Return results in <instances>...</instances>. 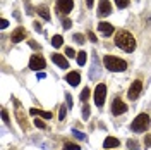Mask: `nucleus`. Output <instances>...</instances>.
Listing matches in <instances>:
<instances>
[{"label": "nucleus", "instance_id": "nucleus-31", "mask_svg": "<svg viewBox=\"0 0 151 150\" xmlns=\"http://www.w3.org/2000/svg\"><path fill=\"white\" fill-rule=\"evenodd\" d=\"M70 26H72V21H70V19H64V28L69 29Z\"/></svg>", "mask_w": 151, "mask_h": 150}, {"label": "nucleus", "instance_id": "nucleus-4", "mask_svg": "<svg viewBox=\"0 0 151 150\" xmlns=\"http://www.w3.org/2000/svg\"><path fill=\"white\" fill-rule=\"evenodd\" d=\"M105 98H106V86L103 83H100L96 86V90H94V103L98 107H103Z\"/></svg>", "mask_w": 151, "mask_h": 150}, {"label": "nucleus", "instance_id": "nucleus-16", "mask_svg": "<svg viewBox=\"0 0 151 150\" xmlns=\"http://www.w3.org/2000/svg\"><path fill=\"white\" fill-rule=\"evenodd\" d=\"M36 12H38V14H40L43 19H45V21H50V12H48V7H47V5H41V7H38Z\"/></svg>", "mask_w": 151, "mask_h": 150}, {"label": "nucleus", "instance_id": "nucleus-7", "mask_svg": "<svg viewBox=\"0 0 151 150\" xmlns=\"http://www.w3.org/2000/svg\"><path fill=\"white\" fill-rule=\"evenodd\" d=\"M127 112V105L125 102H122V98H115L112 103V114L113 116H120V114Z\"/></svg>", "mask_w": 151, "mask_h": 150}, {"label": "nucleus", "instance_id": "nucleus-28", "mask_svg": "<svg viewBox=\"0 0 151 150\" xmlns=\"http://www.w3.org/2000/svg\"><path fill=\"white\" fill-rule=\"evenodd\" d=\"M72 133H74V136H76V138H81V140H86V135H84V133H79V131H76V130H74Z\"/></svg>", "mask_w": 151, "mask_h": 150}, {"label": "nucleus", "instance_id": "nucleus-20", "mask_svg": "<svg viewBox=\"0 0 151 150\" xmlns=\"http://www.w3.org/2000/svg\"><path fill=\"white\" fill-rule=\"evenodd\" d=\"M115 4H117L119 9H125L129 5V0H115Z\"/></svg>", "mask_w": 151, "mask_h": 150}, {"label": "nucleus", "instance_id": "nucleus-33", "mask_svg": "<svg viewBox=\"0 0 151 150\" xmlns=\"http://www.w3.org/2000/svg\"><path fill=\"white\" fill-rule=\"evenodd\" d=\"M144 145H146L148 149L151 147V135H148V136H146V140H144Z\"/></svg>", "mask_w": 151, "mask_h": 150}, {"label": "nucleus", "instance_id": "nucleus-36", "mask_svg": "<svg viewBox=\"0 0 151 150\" xmlns=\"http://www.w3.org/2000/svg\"><path fill=\"white\" fill-rule=\"evenodd\" d=\"M86 5H88V7L91 9V7H93V0H86Z\"/></svg>", "mask_w": 151, "mask_h": 150}, {"label": "nucleus", "instance_id": "nucleus-22", "mask_svg": "<svg viewBox=\"0 0 151 150\" xmlns=\"http://www.w3.org/2000/svg\"><path fill=\"white\" fill-rule=\"evenodd\" d=\"M67 109H69L67 105H62V107H60V112H58V119H60V121H62V119L65 117V112H67Z\"/></svg>", "mask_w": 151, "mask_h": 150}, {"label": "nucleus", "instance_id": "nucleus-11", "mask_svg": "<svg viewBox=\"0 0 151 150\" xmlns=\"http://www.w3.org/2000/svg\"><path fill=\"white\" fill-rule=\"evenodd\" d=\"M52 60H53L58 67H62V69H67V67H69V62H67V59L62 55V54H52Z\"/></svg>", "mask_w": 151, "mask_h": 150}, {"label": "nucleus", "instance_id": "nucleus-30", "mask_svg": "<svg viewBox=\"0 0 151 150\" xmlns=\"http://www.w3.org/2000/svg\"><path fill=\"white\" fill-rule=\"evenodd\" d=\"M65 100H67V107L70 109V107H72V97H70V95L67 93V95H65Z\"/></svg>", "mask_w": 151, "mask_h": 150}, {"label": "nucleus", "instance_id": "nucleus-13", "mask_svg": "<svg viewBox=\"0 0 151 150\" xmlns=\"http://www.w3.org/2000/svg\"><path fill=\"white\" fill-rule=\"evenodd\" d=\"M98 31L103 33L105 36H108V35H112L113 31H115V28H113L110 23H100V24H98Z\"/></svg>", "mask_w": 151, "mask_h": 150}, {"label": "nucleus", "instance_id": "nucleus-37", "mask_svg": "<svg viewBox=\"0 0 151 150\" xmlns=\"http://www.w3.org/2000/svg\"><path fill=\"white\" fill-rule=\"evenodd\" d=\"M29 45H31L33 48H38V43H35V42H29Z\"/></svg>", "mask_w": 151, "mask_h": 150}, {"label": "nucleus", "instance_id": "nucleus-18", "mask_svg": "<svg viewBox=\"0 0 151 150\" xmlns=\"http://www.w3.org/2000/svg\"><path fill=\"white\" fill-rule=\"evenodd\" d=\"M77 64L79 66H84L86 64V52H79L77 54Z\"/></svg>", "mask_w": 151, "mask_h": 150}, {"label": "nucleus", "instance_id": "nucleus-8", "mask_svg": "<svg viewBox=\"0 0 151 150\" xmlns=\"http://www.w3.org/2000/svg\"><path fill=\"white\" fill-rule=\"evenodd\" d=\"M142 90V83L139 81V79H136L134 83L131 84V88H129V93H127V97L131 98V100H136L137 97H139V93H141Z\"/></svg>", "mask_w": 151, "mask_h": 150}, {"label": "nucleus", "instance_id": "nucleus-32", "mask_svg": "<svg viewBox=\"0 0 151 150\" xmlns=\"http://www.w3.org/2000/svg\"><path fill=\"white\" fill-rule=\"evenodd\" d=\"M65 54H67V57H74V55H76V52H74V50H72V48H70V47H67Z\"/></svg>", "mask_w": 151, "mask_h": 150}, {"label": "nucleus", "instance_id": "nucleus-12", "mask_svg": "<svg viewBox=\"0 0 151 150\" xmlns=\"http://www.w3.org/2000/svg\"><path fill=\"white\" fill-rule=\"evenodd\" d=\"M10 40L14 42V43H19V42H22V40H26V29L21 28L19 26L14 33H12V36H10Z\"/></svg>", "mask_w": 151, "mask_h": 150}, {"label": "nucleus", "instance_id": "nucleus-3", "mask_svg": "<svg viewBox=\"0 0 151 150\" xmlns=\"http://www.w3.org/2000/svg\"><path fill=\"white\" fill-rule=\"evenodd\" d=\"M150 124H151L150 116L142 112V114H139V116H136V119H134L132 124H131V130L136 131V133H142V131H146V130L150 128Z\"/></svg>", "mask_w": 151, "mask_h": 150}, {"label": "nucleus", "instance_id": "nucleus-24", "mask_svg": "<svg viewBox=\"0 0 151 150\" xmlns=\"http://www.w3.org/2000/svg\"><path fill=\"white\" fill-rule=\"evenodd\" d=\"M65 150H81V147L76 143H65Z\"/></svg>", "mask_w": 151, "mask_h": 150}, {"label": "nucleus", "instance_id": "nucleus-15", "mask_svg": "<svg viewBox=\"0 0 151 150\" xmlns=\"http://www.w3.org/2000/svg\"><path fill=\"white\" fill-rule=\"evenodd\" d=\"M29 114H31V116H40V117H43V119H52V112L40 111V109H29Z\"/></svg>", "mask_w": 151, "mask_h": 150}, {"label": "nucleus", "instance_id": "nucleus-14", "mask_svg": "<svg viewBox=\"0 0 151 150\" xmlns=\"http://www.w3.org/2000/svg\"><path fill=\"white\" fill-rule=\"evenodd\" d=\"M119 145H120V141L117 140V138H113V136H108V138H105V141H103L105 149H115V147H119Z\"/></svg>", "mask_w": 151, "mask_h": 150}, {"label": "nucleus", "instance_id": "nucleus-27", "mask_svg": "<svg viewBox=\"0 0 151 150\" xmlns=\"http://www.w3.org/2000/svg\"><path fill=\"white\" fill-rule=\"evenodd\" d=\"M2 119H4V122H7V124H9V114H7L5 109H2Z\"/></svg>", "mask_w": 151, "mask_h": 150}, {"label": "nucleus", "instance_id": "nucleus-6", "mask_svg": "<svg viewBox=\"0 0 151 150\" xmlns=\"http://www.w3.org/2000/svg\"><path fill=\"white\" fill-rule=\"evenodd\" d=\"M74 7V0H57V10L60 14H69Z\"/></svg>", "mask_w": 151, "mask_h": 150}, {"label": "nucleus", "instance_id": "nucleus-34", "mask_svg": "<svg viewBox=\"0 0 151 150\" xmlns=\"http://www.w3.org/2000/svg\"><path fill=\"white\" fill-rule=\"evenodd\" d=\"M88 38H89V40H91V42H96V36H94V33H91V31H89V33H88Z\"/></svg>", "mask_w": 151, "mask_h": 150}, {"label": "nucleus", "instance_id": "nucleus-9", "mask_svg": "<svg viewBox=\"0 0 151 150\" xmlns=\"http://www.w3.org/2000/svg\"><path fill=\"white\" fill-rule=\"evenodd\" d=\"M108 14H112V4L108 0H100V4H98V16L105 17Z\"/></svg>", "mask_w": 151, "mask_h": 150}, {"label": "nucleus", "instance_id": "nucleus-26", "mask_svg": "<svg viewBox=\"0 0 151 150\" xmlns=\"http://www.w3.org/2000/svg\"><path fill=\"white\" fill-rule=\"evenodd\" d=\"M35 126H36V128H40V130H43V128H45V122L41 121V119H35Z\"/></svg>", "mask_w": 151, "mask_h": 150}, {"label": "nucleus", "instance_id": "nucleus-19", "mask_svg": "<svg viewBox=\"0 0 151 150\" xmlns=\"http://www.w3.org/2000/svg\"><path fill=\"white\" fill-rule=\"evenodd\" d=\"M89 95H91V92H89V88H84V90H83V93H81V100H83V102H88Z\"/></svg>", "mask_w": 151, "mask_h": 150}, {"label": "nucleus", "instance_id": "nucleus-2", "mask_svg": "<svg viewBox=\"0 0 151 150\" xmlns=\"http://www.w3.org/2000/svg\"><path fill=\"white\" fill-rule=\"evenodd\" d=\"M103 64L112 73H120V71H125L127 69V62L122 60V59H119V57H115V55H105Z\"/></svg>", "mask_w": 151, "mask_h": 150}, {"label": "nucleus", "instance_id": "nucleus-1", "mask_svg": "<svg viewBox=\"0 0 151 150\" xmlns=\"http://www.w3.org/2000/svg\"><path fill=\"white\" fill-rule=\"evenodd\" d=\"M115 45L119 48H122L125 52H134L136 48V38L132 36L127 29H120L115 35Z\"/></svg>", "mask_w": 151, "mask_h": 150}, {"label": "nucleus", "instance_id": "nucleus-17", "mask_svg": "<svg viewBox=\"0 0 151 150\" xmlns=\"http://www.w3.org/2000/svg\"><path fill=\"white\" fill-rule=\"evenodd\" d=\"M62 43H64V38L60 36V35H55V36L52 38V45H53L55 48L62 47Z\"/></svg>", "mask_w": 151, "mask_h": 150}, {"label": "nucleus", "instance_id": "nucleus-25", "mask_svg": "<svg viewBox=\"0 0 151 150\" xmlns=\"http://www.w3.org/2000/svg\"><path fill=\"white\" fill-rule=\"evenodd\" d=\"M74 42H77V43H84L86 40H84V36H83V35L76 33V35H74Z\"/></svg>", "mask_w": 151, "mask_h": 150}, {"label": "nucleus", "instance_id": "nucleus-5", "mask_svg": "<svg viewBox=\"0 0 151 150\" xmlns=\"http://www.w3.org/2000/svg\"><path fill=\"white\" fill-rule=\"evenodd\" d=\"M29 67L33 69V71H43L45 67H47V62H45V59L41 55H31V59H29Z\"/></svg>", "mask_w": 151, "mask_h": 150}, {"label": "nucleus", "instance_id": "nucleus-21", "mask_svg": "<svg viewBox=\"0 0 151 150\" xmlns=\"http://www.w3.org/2000/svg\"><path fill=\"white\" fill-rule=\"evenodd\" d=\"M127 147H129L131 150H137V149H139V143H137L136 140H129V141H127Z\"/></svg>", "mask_w": 151, "mask_h": 150}, {"label": "nucleus", "instance_id": "nucleus-35", "mask_svg": "<svg viewBox=\"0 0 151 150\" xmlns=\"http://www.w3.org/2000/svg\"><path fill=\"white\" fill-rule=\"evenodd\" d=\"M33 26H35V29H36V31H41V26H40V23H35Z\"/></svg>", "mask_w": 151, "mask_h": 150}, {"label": "nucleus", "instance_id": "nucleus-10", "mask_svg": "<svg viewBox=\"0 0 151 150\" xmlns=\"http://www.w3.org/2000/svg\"><path fill=\"white\" fill-rule=\"evenodd\" d=\"M65 81L70 84V86H77V84H79V81H81V74H79L77 71H70V73H67Z\"/></svg>", "mask_w": 151, "mask_h": 150}, {"label": "nucleus", "instance_id": "nucleus-29", "mask_svg": "<svg viewBox=\"0 0 151 150\" xmlns=\"http://www.w3.org/2000/svg\"><path fill=\"white\" fill-rule=\"evenodd\" d=\"M7 26H9V21H7V19H0V28L5 29Z\"/></svg>", "mask_w": 151, "mask_h": 150}, {"label": "nucleus", "instance_id": "nucleus-23", "mask_svg": "<svg viewBox=\"0 0 151 150\" xmlns=\"http://www.w3.org/2000/svg\"><path fill=\"white\" fill-rule=\"evenodd\" d=\"M83 119H89V105H84L83 107Z\"/></svg>", "mask_w": 151, "mask_h": 150}]
</instances>
